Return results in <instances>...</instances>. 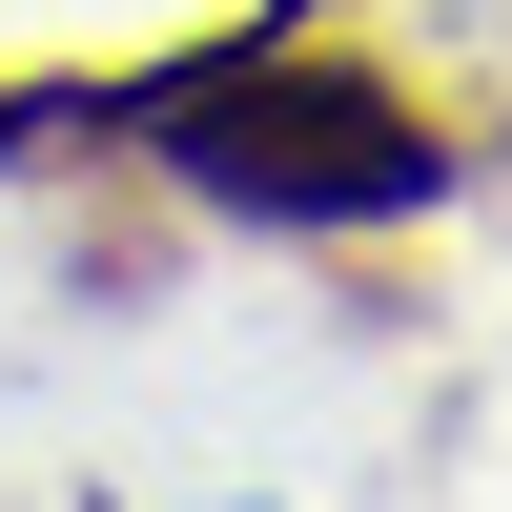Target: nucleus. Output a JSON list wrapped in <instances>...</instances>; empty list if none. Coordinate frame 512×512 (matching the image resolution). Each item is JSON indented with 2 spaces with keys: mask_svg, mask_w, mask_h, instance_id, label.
<instances>
[{
  "mask_svg": "<svg viewBox=\"0 0 512 512\" xmlns=\"http://www.w3.org/2000/svg\"><path fill=\"white\" fill-rule=\"evenodd\" d=\"M144 123L246 226H410V205H451V123L410 82H369V62H308V41H246V62L164 82Z\"/></svg>",
  "mask_w": 512,
  "mask_h": 512,
  "instance_id": "nucleus-1",
  "label": "nucleus"
}]
</instances>
